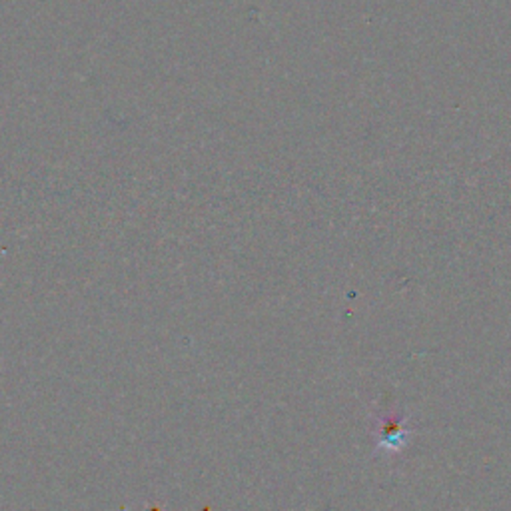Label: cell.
Masks as SVG:
<instances>
[{"instance_id":"1","label":"cell","mask_w":511,"mask_h":511,"mask_svg":"<svg viewBox=\"0 0 511 511\" xmlns=\"http://www.w3.org/2000/svg\"><path fill=\"white\" fill-rule=\"evenodd\" d=\"M412 431L405 428V415H389L386 420H380V439L378 450L388 453H399L410 442Z\"/></svg>"}]
</instances>
